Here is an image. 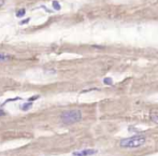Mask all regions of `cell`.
Returning a JSON list of instances; mask_svg holds the SVG:
<instances>
[{
  "label": "cell",
  "instance_id": "1",
  "mask_svg": "<svg viewBox=\"0 0 158 156\" xmlns=\"http://www.w3.org/2000/svg\"><path fill=\"white\" fill-rule=\"evenodd\" d=\"M145 142H146V138L143 134H137V136L133 137L121 139L119 141V146L124 148H134L144 145Z\"/></svg>",
  "mask_w": 158,
  "mask_h": 156
},
{
  "label": "cell",
  "instance_id": "2",
  "mask_svg": "<svg viewBox=\"0 0 158 156\" xmlns=\"http://www.w3.org/2000/svg\"><path fill=\"white\" fill-rule=\"evenodd\" d=\"M83 118L82 112L78 109H72V110H68L64 111L60 114V120L61 123L66 124V125H70V124H75L81 122Z\"/></svg>",
  "mask_w": 158,
  "mask_h": 156
},
{
  "label": "cell",
  "instance_id": "3",
  "mask_svg": "<svg viewBox=\"0 0 158 156\" xmlns=\"http://www.w3.org/2000/svg\"><path fill=\"white\" fill-rule=\"evenodd\" d=\"M98 153V150L95 148H85V150H81L78 152H73V156H92Z\"/></svg>",
  "mask_w": 158,
  "mask_h": 156
},
{
  "label": "cell",
  "instance_id": "4",
  "mask_svg": "<svg viewBox=\"0 0 158 156\" xmlns=\"http://www.w3.org/2000/svg\"><path fill=\"white\" fill-rule=\"evenodd\" d=\"M31 107H32V102H31V101H28V102H26V103H24V104L20 105V110H23V111H28Z\"/></svg>",
  "mask_w": 158,
  "mask_h": 156
},
{
  "label": "cell",
  "instance_id": "5",
  "mask_svg": "<svg viewBox=\"0 0 158 156\" xmlns=\"http://www.w3.org/2000/svg\"><path fill=\"white\" fill-rule=\"evenodd\" d=\"M12 57L8 54H3V53H0V61H8L10 60Z\"/></svg>",
  "mask_w": 158,
  "mask_h": 156
},
{
  "label": "cell",
  "instance_id": "6",
  "mask_svg": "<svg viewBox=\"0 0 158 156\" xmlns=\"http://www.w3.org/2000/svg\"><path fill=\"white\" fill-rule=\"evenodd\" d=\"M149 118H150V120H152L153 123L158 124V114H157V113H150Z\"/></svg>",
  "mask_w": 158,
  "mask_h": 156
},
{
  "label": "cell",
  "instance_id": "7",
  "mask_svg": "<svg viewBox=\"0 0 158 156\" xmlns=\"http://www.w3.org/2000/svg\"><path fill=\"white\" fill-rule=\"evenodd\" d=\"M25 13H26V10L23 8V9H19L17 12H16V16L17 17H23L25 15Z\"/></svg>",
  "mask_w": 158,
  "mask_h": 156
},
{
  "label": "cell",
  "instance_id": "8",
  "mask_svg": "<svg viewBox=\"0 0 158 156\" xmlns=\"http://www.w3.org/2000/svg\"><path fill=\"white\" fill-rule=\"evenodd\" d=\"M103 83L105 85H112L113 84V79H112V77H104V79H103Z\"/></svg>",
  "mask_w": 158,
  "mask_h": 156
},
{
  "label": "cell",
  "instance_id": "9",
  "mask_svg": "<svg viewBox=\"0 0 158 156\" xmlns=\"http://www.w3.org/2000/svg\"><path fill=\"white\" fill-rule=\"evenodd\" d=\"M20 97H16V98H11V99H8V100H5L3 103H2V105H4V104H6V103H9V102H12V101H16V100H20Z\"/></svg>",
  "mask_w": 158,
  "mask_h": 156
},
{
  "label": "cell",
  "instance_id": "10",
  "mask_svg": "<svg viewBox=\"0 0 158 156\" xmlns=\"http://www.w3.org/2000/svg\"><path fill=\"white\" fill-rule=\"evenodd\" d=\"M53 6H54L55 10H60V4L57 2V1H54V2H53Z\"/></svg>",
  "mask_w": 158,
  "mask_h": 156
},
{
  "label": "cell",
  "instance_id": "11",
  "mask_svg": "<svg viewBox=\"0 0 158 156\" xmlns=\"http://www.w3.org/2000/svg\"><path fill=\"white\" fill-rule=\"evenodd\" d=\"M39 98H40V96L35 95V96H32V97H30L29 99H28V101H31V102H33L34 100H37V99H39Z\"/></svg>",
  "mask_w": 158,
  "mask_h": 156
},
{
  "label": "cell",
  "instance_id": "12",
  "mask_svg": "<svg viewBox=\"0 0 158 156\" xmlns=\"http://www.w3.org/2000/svg\"><path fill=\"white\" fill-rule=\"evenodd\" d=\"M5 114H6V113H5L3 110L0 109V116H3V115H5Z\"/></svg>",
  "mask_w": 158,
  "mask_h": 156
},
{
  "label": "cell",
  "instance_id": "13",
  "mask_svg": "<svg viewBox=\"0 0 158 156\" xmlns=\"http://www.w3.org/2000/svg\"><path fill=\"white\" fill-rule=\"evenodd\" d=\"M3 3H4V0H0V6H1Z\"/></svg>",
  "mask_w": 158,
  "mask_h": 156
}]
</instances>
